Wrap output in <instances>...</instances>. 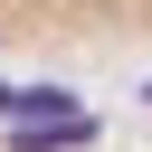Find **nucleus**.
Instances as JSON below:
<instances>
[{
  "label": "nucleus",
  "mask_w": 152,
  "mask_h": 152,
  "mask_svg": "<svg viewBox=\"0 0 152 152\" xmlns=\"http://www.w3.org/2000/svg\"><path fill=\"white\" fill-rule=\"evenodd\" d=\"M152 0H0V57H142Z\"/></svg>",
  "instance_id": "1"
}]
</instances>
